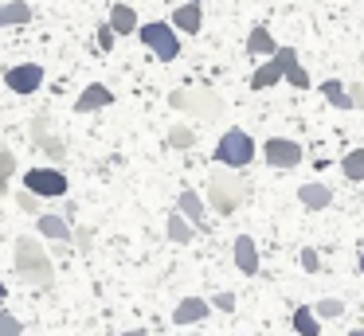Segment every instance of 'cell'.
Listing matches in <instances>:
<instances>
[{"label":"cell","mask_w":364,"mask_h":336,"mask_svg":"<svg viewBox=\"0 0 364 336\" xmlns=\"http://www.w3.org/2000/svg\"><path fill=\"white\" fill-rule=\"evenodd\" d=\"M247 200V184L235 176L231 168H215L208 180V203H212L220 215H235L239 203Z\"/></svg>","instance_id":"obj_2"},{"label":"cell","mask_w":364,"mask_h":336,"mask_svg":"<svg viewBox=\"0 0 364 336\" xmlns=\"http://www.w3.org/2000/svg\"><path fill=\"white\" fill-rule=\"evenodd\" d=\"M36 16V8L28 0H0V28H20Z\"/></svg>","instance_id":"obj_16"},{"label":"cell","mask_w":364,"mask_h":336,"mask_svg":"<svg viewBox=\"0 0 364 336\" xmlns=\"http://www.w3.org/2000/svg\"><path fill=\"white\" fill-rule=\"evenodd\" d=\"M106 106H114V90H106L102 82H90L87 90L75 98V109H79V114H95V109H106Z\"/></svg>","instance_id":"obj_12"},{"label":"cell","mask_w":364,"mask_h":336,"mask_svg":"<svg viewBox=\"0 0 364 336\" xmlns=\"http://www.w3.org/2000/svg\"><path fill=\"white\" fill-rule=\"evenodd\" d=\"M114 28V36H134L137 31V8L129 4H114L110 8V20H106Z\"/></svg>","instance_id":"obj_19"},{"label":"cell","mask_w":364,"mask_h":336,"mask_svg":"<svg viewBox=\"0 0 364 336\" xmlns=\"http://www.w3.org/2000/svg\"><path fill=\"white\" fill-rule=\"evenodd\" d=\"M215 161H220L223 168H247V164L255 161V137L247 129H239V125H231V129L215 141Z\"/></svg>","instance_id":"obj_3"},{"label":"cell","mask_w":364,"mask_h":336,"mask_svg":"<svg viewBox=\"0 0 364 336\" xmlns=\"http://www.w3.org/2000/svg\"><path fill=\"white\" fill-rule=\"evenodd\" d=\"M192 145H196V133H192L188 125H173V129H168V148H181V153H188Z\"/></svg>","instance_id":"obj_25"},{"label":"cell","mask_w":364,"mask_h":336,"mask_svg":"<svg viewBox=\"0 0 364 336\" xmlns=\"http://www.w3.org/2000/svg\"><path fill=\"white\" fill-rule=\"evenodd\" d=\"M4 293H9V289H4V281H0V297H4Z\"/></svg>","instance_id":"obj_37"},{"label":"cell","mask_w":364,"mask_h":336,"mask_svg":"<svg viewBox=\"0 0 364 336\" xmlns=\"http://www.w3.org/2000/svg\"><path fill=\"white\" fill-rule=\"evenodd\" d=\"M231 254H235L239 273H247V278H255V273H259V246H255L251 234H239L235 246H231Z\"/></svg>","instance_id":"obj_11"},{"label":"cell","mask_w":364,"mask_h":336,"mask_svg":"<svg viewBox=\"0 0 364 336\" xmlns=\"http://www.w3.org/2000/svg\"><path fill=\"white\" fill-rule=\"evenodd\" d=\"M184 336H200V332H184Z\"/></svg>","instance_id":"obj_39"},{"label":"cell","mask_w":364,"mask_h":336,"mask_svg":"<svg viewBox=\"0 0 364 336\" xmlns=\"http://www.w3.org/2000/svg\"><path fill=\"white\" fill-rule=\"evenodd\" d=\"M36 231L51 242H71V227H67L63 215H43L40 211V215H36Z\"/></svg>","instance_id":"obj_17"},{"label":"cell","mask_w":364,"mask_h":336,"mask_svg":"<svg viewBox=\"0 0 364 336\" xmlns=\"http://www.w3.org/2000/svg\"><path fill=\"white\" fill-rule=\"evenodd\" d=\"M290 63H298V51L294 47H278L274 55H267V63H259L251 75V90H270L274 82H282Z\"/></svg>","instance_id":"obj_6"},{"label":"cell","mask_w":364,"mask_h":336,"mask_svg":"<svg viewBox=\"0 0 364 336\" xmlns=\"http://www.w3.org/2000/svg\"><path fill=\"white\" fill-rule=\"evenodd\" d=\"M298 200H301V207H306V211H325L333 203V192L325 184H301L298 188Z\"/></svg>","instance_id":"obj_18"},{"label":"cell","mask_w":364,"mask_h":336,"mask_svg":"<svg viewBox=\"0 0 364 336\" xmlns=\"http://www.w3.org/2000/svg\"><path fill=\"white\" fill-rule=\"evenodd\" d=\"M298 262H301V270H306V273H317V270H321V254H317L314 246H306V250H301V254H298Z\"/></svg>","instance_id":"obj_31"},{"label":"cell","mask_w":364,"mask_h":336,"mask_svg":"<svg viewBox=\"0 0 364 336\" xmlns=\"http://www.w3.org/2000/svg\"><path fill=\"white\" fill-rule=\"evenodd\" d=\"M114 39H118V36H114V28H110V23H102V28H98V51L110 55L114 51Z\"/></svg>","instance_id":"obj_32"},{"label":"cell","mask_w":364,"mask_h":336,"mask_svg":"<svg viewBox=\"0 0 364 336\" xmlns=\"http://www.w3.org/2000/svg\"><path fill=\"white\" fill-rule=\"evenodd\" d=\"M12 266H16V273L28 281V286H36V289L55 286V266H51V258H48V250H43V242L32 239V234H20V239H16V254H12Z\"/></svg>","instance_id":"obj_1"},{"label":"cell","mask_w":364,"mask_h":336,"mask_svg":"<svg viewBox=\"0 0 364 336\" xmlns=\"http://www.w3.org/2000/svg\"><path fill=\"white\" fill-rule=\"evenodd\" d=\"M294 332L298 336H321V317H317L309 305H298V309H294Z\"/></svg>","instance_id":"obj_20"},{"label":"cell","mask_w":364,"mask_h":336,"mask_svg":"<svg viewBox=\"0 0 364 336\" xmlns=\"http://www.w3.org/2000/svg\"><path fill=\"white\" fill-rule=\"evenodd\" d=\"M79 250H90V231H79Z\"/></svg>","instance_id":"obj_34"},{"label":"cell","mask_w":364,"mask_h":336,"mask_svg":"<svg viewBox=\"0 0 364 336\" xmlns=\"http://www.w3.org/2000/svg\"><path fill=\"white\" fill-rule=\"evenodd\" d=\"M314 313H317L321 320H333V317H341V313H345V305H341L337 297H321V301L314 305Z\"/></svg>","instance_id":"obj_27"},{"label":"cell","mask_w":364,"mask_h":336,"mask_svg":"<svg viewBox=\"0 0 364 336\" xmlns=\"http://www.w3.org/2000/svg\"><path fill=\"white\" fill-rule=\"evenodd\" d=\"M176 211H181V215L188 219V223L196 227V231H204L208 207H204V200H200V195L192 192V188H184V192H181V200H176Z\"/></svg>","instance_id":"obj_15"},{"label":"cell","mask_w":364,"mask_h":336,"mask_svg":"<svg viewBox=\"0 0 364 336\" xmlns=\"http://www.w3.org/2000/svg\"><path fill=\"white\" fill-rule=\"evenodd\" d=\"M360 273H364V250H360Z\"/></svg>","instance_id":"obj_38"},{"label":"cell","mask_w":364,"mask_h":336,"mask_svg":"<svg viewBox=\"0 0 364 336\" xmlns=\"http://www.w3.org/2000/svg\"><path fill=\"white\" fill-rule=\"evenodd\" d=\"M12 172H16V156H12V148H0V192L9 188Z\"/></svg>","instance_id":"obj_28"},{"label":"cell","mask_w":364,"mask_h":336,"mask_svg":"<svg viewBox=\"0 0 364 336\" xmlns=\"http://www.w3.org/2000/svg\"><path fill=\"white\" fill-rule=\"evenodd\" d=\"M212 305H215L220 313H235V293H215Z\"/></svg>","instance_id":"obj_33"},{"label":"cell","mask_w":364,"mask_h":336,"mask_svg":"<svg viewBox=\"0 0 364 336\" xmlns=\"http://www.w3.org/2000/svg\"><path fill=\"white\" fill-rule=\"evenodd\" d=\"M341 172H345L353 184H364V148H353V153L341 156Z\"/></svg>","instance_id":"obj_24"},{"label":"cell","mask_w":364,"mask_h":336,"mask_svg":"<svg viewBox=\"0 0 364 336\" xmlns=\"http://www.w3.org/2000/svg\"><path fill=\"white\" fill-rule=\"evenodd\" d=\"M0 336H24V320L12 313H0Z\"/></svg>","instance_id":"obj_30"},{"label":"cell","mask_w":364,"mask_h":336,"mask_svg":"<svg viewBox=\"0 0 364 336\" xmlns=\"http://www.w3.org/2000/svg\"><path fill=\"white\" fill-rule=\"evenodd\" d=\"M16 207L28 211V215H40V211H43V200H40V195H32V192L24 188V192H16Z\"/></svg>","instance_id":"obj_29"},{"label":"cell","mask_w":364,"mask_h":336,"mask_svg":"<svg viewBox=\"0 0 364 336\" xmlns=\"http://www.w3.org/2000/svg\"><path fill=\"white\" fill-rule=\"evenodd\" d=\"M165 231H168V239H173V242H181V246H188V242L196 239V227H192L188 219L181 215V211H173V215H168Z\"/></svg>","instance_id":"obj_22"},{"label":"cell","mask_w":364,"mask_h":336,"mask_svg":"<svg viewBox=\"0 0 364 336\" xmlns=\"http://www.w3.org/2000/svg\"><path fill=\"white\" fill-rule=\"evenodd\" d=\"M208 313H212V301H204V297H184L173 313V325H200Z\"/></svg>","instance_id":"obj_13"},{"label":"cell","mask_w":364,"mask_h":336,"mask_svg":"<svg viewBox=\"0 0 364 336\" xmlns=\"http://www.w3.org/2000/svg\"><path fill=\"white\" fill-rule=\"evenodd\" d=\"M122 336H149L145 328H129V332H122Z\"/></svg>","instance_id":"obj_35"},{"label":"cell","mask_w":364,"mask_h":336,"mask_svg":"<svg viewBox=\"0 0 364 336\" xmlns=\"http://www.w3.org/2000/svg\"><path fill=\"white\" fill-rule=\"evenodd\" d=\"M348 336H364V328H353V332H348Z\"/></svg>","instance_id":"obj_36"},{"label":"cell","mask_w":364,"mask_h":336,"mask_svg":"<svg viewBox=\"0 0 364 336\" xmlns=\"http://www.w3.org/2000/svg\"><path fill=\"white\" fill-rule=\"evenodd\" d=\"M32 145L43 148V153H48L55 164L67 156V145L55 137V133H51V117H48V114H36V117H32Z\"/></svg>","instance_id":"obj_10"},{"label":"cell","mask_w":364,"mask_h":336,"mask_svg":"<svg viewBox=\"0 0 364 336\" xmlns=\"http://www.w3.org/2000/svg\"><path fill=\"white\" fill-rule=\"evenodd\" d=\"M137 39H141V43L149 47L161 63H173L176 55H181V36H176V28H173V23H165V20L141 23V28H137Z\"/></svg>","instance_id":"obj_5"},{"label":"cell","mask_w":364,"mask_h":336,"mask_svg":"<svg viewBox=\"0 0 364 336\" xmlns=\"http://www.w3.org/2000/svg\"><path fill=\"white\" fill-rule=\"evenodd\" d=\"M173 28L176 31H184V36H196L200 28H204V12H200V4H176L173 8Z\"/></svg>","instance_id":"obj_14"},{"label":"cell","mask_w":364,"mask_h":336,"mask_svg":"<svg viewBox=\"0 0 364 336\" xmlns=\"http://www.w3.org/2000/svg\"><path fill=\"white\" fill-rule=\"evenodd\" d=\"M168 106L184 109V114L200 117V121H215L223 114V98L215 90H168Z\"/></svg>","instance_id":"obj_4"},{"label":"cell","mask_w":364,"mask_h":336,"mask_svg":"<svg viewBox=\"0 0 364 336\" xmlns=\"http://www.w3.org/2000/svg\"><path fill=\"white\" fill-rule=\"evenodd\" d=\"M247 51L259 55V59H267V55L278 51V43H274V36H270V31L259 23V28H251V36H247Z\"/></svg>","instance_id":"obj_21"},{"label":"cell","mask_w":364,"mask_h":336,"mask_svg":"<svg viewBox=\"0 0 364 336\" xmlns=\"http://www.w3.org/2000/svg\"><path fill=\"white\" fill-rule=\"evenodd\" d=\"M24 188L32 195H40V200H59V195H67V176L59 168H28L24 172Z\"/></svg>","instance_id":"obj_7"},{"label":"cell","mask_w":364,"mask_h":336,"mask_svg":"<svg viewBox=\"0 0 364 336\" xmlns=\"http://www.w3.org/2000/svg\"><path fill=\"white\" fill-rule=\"evenodd\" d=\"M188 4H200V0H188Z\"/></svg>","instance_id":"obj_40"},{"label":"cell","mask_w":364,"mask_h":336,"mask_svg":"<svg viewBox=\"0 0 364 336\" xmlns=\"http://www.w3.org/2000/svg\"><path fill=\"white\" fill-rule=\"evenodd\" d=\"M282 82H290L294 90H309V70L301 67V59H298V63H290V70H286Z\"/></svg>","instance_id":"obj_26"},{"label":"cell","mask_w":364,"mask_h":336,"mask_svg":"<svg viewBox=\"0 0 364 336\" xmlns=\"http://www.w3.org/2000/svg\"><path fill=\"white\" fill-rule=\"evenodd\" d=\"M262 156H267L270 168H298L301 156H306V148H301L298 141H290V137H267Z\"/></svg>","instance_id":"obj_9"},{"label":"cell","mask_w":364,"mask_h":336,"mask_svg":"<svg viewBox=\"0 0 364 336\" xmlns=\"http://www.w3.org/2000/svg\"><path fill=\"white\" fill-rule=\"evenodd\" d=\"M317 90H321V98L329 102V106H337V109H353V102H348V90L337 82V78H325V82L317 86Z\"/></svg>","instance_id":"obj_23"},{"label":"cell","mask_w":364,"mask_h":336,"mask_svg":"<svg viewBox=\"0 0 364 336\" xmlns=\"http://www.w3.org/2000/svg\"><path fill=\"white\" fill-rule=\"evenodd\" d=\"M4 86L12 94H36L43 86V67L40 63H12V67H4Z\"/></svg>","instance_id":"obj_8"}]
</instances>
